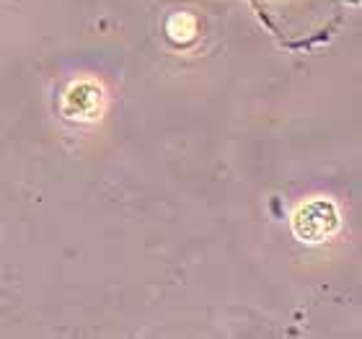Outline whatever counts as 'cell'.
Listing matches in <instances>:
<instances>
[{
    "mask_svg": "<svg viewBox=\"0 0 362 339\" xmlns=\"http://www.w3.org/2000/svg\"><path fill=\"white\" fill-rule=\"evenodd\" d=\"M339 228V210L332 200H310L300 205L293 215V234L303 243H324L329 241Z\"/></svg>",
    "mask_w": 362,
    "mask_h": 339,
    "instance_id": "2",
    "label": "cell"
},
{
    "mask_svg": "<svg viewBox=\"0 0 362 339\" xmlns=\"http://www.w3.org/2000/svg\"><path fill=\"white\" fill-rule=\"evenodd\" d=\"M251 6L279 45L308 50L332 39L349 0H251Z\"/></svg>",
    "mask_w": 362,
    "mask_h": 339,
    "instance_id": "1",
    "label": "cell"
}]
</instances>
